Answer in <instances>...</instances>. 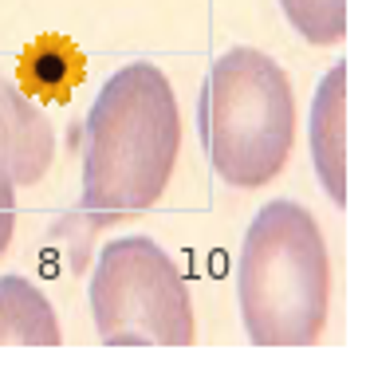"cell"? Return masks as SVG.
<instances>
[{
    "mask_svg": "<svg viewBox=\"0 0 366 366\" xmlns=\"http://www.w3.org/2000/svg\"><path fill=\"white\" fill-rule=\"evenodd\" d=\"M287 24L315 48L339 44L347 36V0H280Z\"/></svg>",
    "mask_w": 366,
    "mask_h": 366,
    "instance_id": "9",
    "label": "cell"
},
{
    "mask_svg": "<svg viewBox=\"0 0 366 366\" xmlns=\"http://www.w3.org/2000/svg\"><path fill=\"white\" fill-rule=\"evenodd\" d=\"M311 166L335 205H347V64H331L311 99Z\"/></svg>",
    "mask_w": 366,
    "mask_h": 366,
    "instance_id": "6",
    "label": "cell"
},
{
    "mask_svg": "<svg viewBox=\"0 0 366 366\" xmlns=\"http://www.w3.org/2000/svg\"><path fill=\"white\" fill-rule=\"evenodd\" d=\"M182 150V111L154 64H127L99 87L83 122L79 221L107 229L162 201Z\"/></svg>",
    "mask_w": 366,
    "mask_h": 366,
    "instance_id": "1",
    "label": "cell"
},
{
    "mask_svg": "<svg viewBox=\"0 0 366 366\" xmlns=\"http://www.w3.org/2000/svg\"><path fill=\"white\" fill-rule=\"evenodd\" d=\"M56 158V130L24 87L0 71V166L16 185H36Z\"/></svg>",
    "mask_w": 366,
    "mask_h": 366,
    "instance_id": "5",
    "label": "cell"
},
{
    "mask_svg": "<svg viewBox=\"0 0 366 366\" xmlns=\"http://www.w3.org/2000/svg\"><path fill=\"white\" fill-rule=\"evenodd\" d=\"M12 232H16V182L0 166V256L12 244Z\"/></svg>",
    "mask_w": 366,
    "mask_h": 366,
    "instance_id": "10",
    "label": "cell"
},
{
    "mask_svg": "<svg viewBox=\"0 0 366 366\" xmlns=\"http://www.w3.org/2000/svg\"><path fill=\"white\" fill-rule=\"evenodd\" d=\"M83 56L59 36L32 44L20 59V75H24L28 91L51 99V103H67V95L75 91V83L83 79Z\"/></svg>",
    "mask_w": 366,
    "mask_h": 366,
    "instance_id": "8",
    "label": "cell"
},
{
    "mask_svg": "<svg viewBox=\"0 0 366 366\" xmlns=\"http://www.w3.org/2000/svg\"><path fill=\"white\" fill-rule=\"evenodd\" d=\"M197 134L224 185L260 189L280 177L295 142L287 71L256 48H229L217 56L197 99Z\"/></svg>",
    "mask_w": 366,
    "mask_h": 366,
    "instance_id": "3",
    "label": "cell"
},
{
    "mask_svg": "<svg viewBox=\"0 0 366 366\" xmlns=\"http://www.w3.org/2000/svg\"><path fill=\"white\" fill-rule=\"evenodd\" d=\"M237 300L256 347L319 342L331 303V256L300 201H268L252 217L237 260Z\"/></svg>",
    "mask_w": 366,
    "mask_h": 366,
    "instance_id": "2",
    "label": "cell"
},
{
    "mask_svg": "<svg viewBox=\"0 0 366 366\" xmlns=\"http://www.w3.org/2000/svg\"><path fill=\"white\" fill-rule=\"evenodd\" d=\"M56 307L24 276H0V347H59Z\"/></svg>",
    "mask_w": 366,
    "mask_h": 366,
    "instance_id": "7",
    "label": "cell"
},
{
    "mask_svg": "<svg viewBox=\"0 0 366 366\" xmlns=\"http://www.w3.org/2000/svg\"><path fill=\"white\" fill-rule=\"evenodd\" d=\"M91 315L107 347H189L197 339L185 272L150 237H119L99 252Z\"/></svg>",
    "mask_w": 366,
    "mask_h": 366,
    "instance_id": "4",
    "label": "cell"
}]
</instances>
